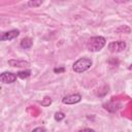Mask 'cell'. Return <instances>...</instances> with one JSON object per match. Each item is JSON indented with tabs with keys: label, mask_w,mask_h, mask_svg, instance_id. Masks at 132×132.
Segmentation results:
<instances>
[{
	"label": "cell",
	"mask_w": 132,
	"mask_h": 132,
	"mask_svg": "<svg viewBox=\"0 0 132 132\" xmlns=\"http://www.w3.org/2000/svg\"><path fill=\"white\" fill-rule=\"evenodd\" d=\"M81 100V96L79 94H72V95H67L63 97L62 102L64 104H75L78 103Z\"/></svg>",
	"instance_id": "8992f818"
},
{
	"label": "cell",
	"mask_w": 132,
	"mask_h": 132,
	"mask_svg": "<svg viewBox=\"0 0 132 132\" xmlns=\"http://www.w3.org/2000/svg\"><path fill=\"white\" fill-rule=\"evenodd\" d=\"M52 103V99L50 98V97H45L44 99H43V101H41V105L42 106H47V105H50Z\"/></svg>",
	"instance_id": "7c38bea8"
},
{
	"label": "cell",
	"mask_w": 132,
	"mask_h": 132,
	"mask_svg": "<svg viewBox=\"0 0 132 132\" xmlns=\"http://www.w3.org/2000/svg\"><path fill=\"white\" fill-rule=\"evenodd\" d=\"M33 44V40L30 37H25L21 40V47L25 48V50H29Z\"/></svg>",
	"instance_id": "ba28073f"
},
{
	"label": "cell",
	"mask_w": 132,
	"mask_h": 132,
	"mask_svg": "<svg viewBox=\"0 0 132 132\" xmlns=\"http://www.w3.org/2000/svg\"><path fill=\"white\" fill-rule=\"evenodd\" d=\"M64 118H65V114H64V112H62V111H58V112L55 113V120H56L57 122L62 121Z\"/></svg>",
	"instance_id": "8fae6325"
},
{
	"label": "cell",
	"mask_w": 132,
	"mask_h": 132,
	"mask_svg": "<svg viewBox=\"0 0 132 132\" xmlns=\"http://www.w3.org/2000/svg\"><path fill=\"white\" fill-rule=\"evenodd\" d=\"M64 70H65L64 67H61V68H55V69H54V72H55V73H61V72H63Z\"/></svg>",
	"instance_id": "9a60e30c"
},
{
	"label": "cell",
	"mask_w": 132,
	"mask_h": 132,
	"mask_svg": "<svg viewBox=\"0 0 132 132\" xmlns=\"http://www.w3.org/2000/svg\"><path fill=\"white\" fill-rule=\"evenodd\" d=\"M92 66V60L89 58H79L77 61H75L72 65V69L74 72L81 73L90 69Z\"/></svg>",
	"instance_id": "7a4b0ae2"
},
{
	"label": "cell",
	"mask_w": 132,
	"mask_h": 132,
	"mask_svg": "<svg viewBox=\"0 0 132 132\" xmlns=\"http://www.w3.org/2000/svg\"><path fill=\"white\" fill-rule=\"evenodd\" d=\"M31 132H46V131H45V129L43 127H37V128L33 129Z\"/></svg>",
	"instance_id": "4fadbf2b"
},
{
	"label": "cell",
	"mask_w": 132,
	"mask_h": 132,
	"mask_svg": "<svg viewBox=\"0 0 132 132\" xmlns=\"http://www.w3.org/2000/svg\"><path fill=\"white\" fill-rule=\"evenodd\" d=\"M106 44V39L103 36L91 37L87 42V50L89 52H99Z\"/></svg>",
	"instance_id": "6da1fadb"
},
{
	"label": "cell",
	"mask_w": 132,
	"mask_h": 132,
	"mask_svg": "<svg viewBox=\"0 0 132 132\" xmlns=\"http://www.w3.org/2000/svg\"><path fill=\"white\" fill-rule=\"evenodd\" d=\"M8 65L11 67H27V66H30V63L25 60L11 59V60H8Z\"/></svg>",
	"instance_id": "52a82bcc"
},
{
	"label": "cell",
	"mask_w": 132,
	"mask_h": 132,
	"mask_svg": "<svg viewBox=\"0 0 132 132\" xmlns=\"http://www.w3.org/2000/svg\"><path fill=\"white\" fill-rule=\"evenodd\" d=\"M30 74H31V71H30V70H23V71H19V72L16 73L18 77H19V78H22V79H25V78L29 77Z\"/></svg>",
	"instance_id": "9c48e42d"
},
{
	"label": "cell",
	"mask_w": 132,
	"mask_h": 132,
	"mask_svg": "<svg viewBox=\"0 0 132 132\" xmlns=\"http://www.w3.org/2000/svg\"><path fill=\"white\" fill-rule=\"evenodd\" d=\"M108 50L111 53H120L123 52L126 48V42L123 40H118V41H112L108 44Z\"/></svg>",
	"instance_id": "3957f363"
},
{
	"label": "cell",
	"mask_w": 132,
	"mask_h": 132,
	"mask_svg": "<svg viewBox=\"0 0 132 132\" xmlns=\"http://www.w3.org/2000/svg\"><path fill=\"white\" fill-rule=\"evenodd\" d=\"M20 35V30L18 29H13V30H9L6 32H3L0 39L2 41H7V40H12L14 38H16Z\"/></svg>",
	"instance_id": "277c9868"
},
{
	"label": "cell",
	"mask_w": 132,
	"mask_h": 132,
	"mask_svg": "<svg viewBox=\"0 0 132 132\" xmlns=\"http://www.w3.org/2000/svg\"><path fill=\"white\" fill-rule=\"evenodd\" d=\"M16 76L18 75H15L14 73H12V72H3V73H1V75H0V79H1V81L3 82V84H12V82H14L15 80H16Z\"/></svg>",
	"instance_id": "5b68a950"
},
{
	"label": "cell",
	"mask_w": 132,
	"mask_h": 132,
	"mask_svg": "<svg viewBox=\"0 0 132 132\" xmlns=\"http://www.w3.org/2000/svg\"><path fill=\"white\" fill-rule=\"evenodd\" d=\"M77 132H95V130H93L91 128H85V129H81V130H79Z\"/></svg>",
	"instance_id": "2e32d148"
},
{
	"label": "cell",
	"mask_w": 132,
	"mask_h": 132,
	"mask_svg": "<svg viewBox=\"0 0 132 132\" xmlns=\"http://www.w3.org/2000/svg\"><path fill=\"white\" fill-rule=\"evenodd\" d=\"M128 69H129V70H132V64H131L129 67H128Z\"/></svg>",
	"instance_id": "e0dca14e"
},
{
	"label": "cell",
	"mask_w": 132,
	"mask_h": 132,
	"mask_svg": "<svg viewBox=\"0 0 132 132\" xmlns=\"http://www.w3.org/2000/svg\"><path fill=\"white\" fill-rule=\"evenodd\" d=\"M124 30H126L128 33H130V28L129 27H127V26H124V27H121V28H119L117 31L118 32H121V31H124Z\"/></svg>",
	"instance_id": "5bb4252c"
},
{
	"label": "cell",
	"mask_w": 132,
	"mask_h": 132,
	"mask_svg": "<svg viewBox=\"0 0 132 132\" xmlns=\"http://www.w3.org/2000/svg\"><path fill=\"white\" fill-rule=\"evenodd\" d=\"M41 4H42V1L41 0H38V1H29L27 3V5L30 6V7H38Z\"/></svg>",
	"instance_id": "30bf717a"
}]
</instances>
